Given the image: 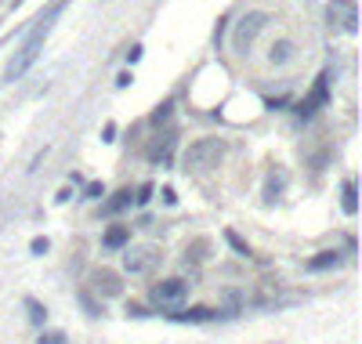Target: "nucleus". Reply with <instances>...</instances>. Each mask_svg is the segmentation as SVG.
<instances>
[{"label": "nucleus", "mask_w": 362, "mask_h": 344, "mask_svg": "<svg viewBox=\"0 0 362 344\" xmlns=\"http://www.w3.org/2000/svg\"><path fill=\"white\" fill-rule=\"evenodd\" d=\"M326 102H329V73H323V76H319L316 87H311V95H308L305 102H297V116L311 120V116H316Z\"/></svg>", "instance_id": "nucleus-7"}, {"label": "nucleus", "mask_w": 362, "mask_h": 344, "mask_svg": "<svg viewBox=\"0 0 362 344\" xmlns=\"http://www.w3.org/2000/svg\"><path fill=\"white\" fill-rule=\"evenodd\" d=\"M221 37H225V19L217 22V29H214V44H221Z\"/></svg>", "instance_id": "nucleus-26"}, {"label": "nucleus", "mask_w": 362, "mask_h": 344, "mask_svg": "<svg viewBox=\"0 0 362 344\" xmlns=\"http://www.w3.org/2000/svg\"><path fill=\"white\" fill-rule=\"evenodd\" d=\"M160 261H163V254L156 246H123V269H127L131 275H145Z\"/></svg>", "instance_id": "nucleus-6"}, {"label": "nucleus", "mask_w": 362, "mask_h": 344, "mask_svg": "<svg viewBox=\"0 0 362 344\" xmlns=\"http://www.w3.org/2000/svg\"><path fill=\"white\" fill-rule=\"evenodd\" d=\"M225 243L235 250V254H243V257H250V246H246V239L239 236V232H232V228H225Z\"/></svg>", "instance_id": "nucleus-18"}, {"label": "nucleus", "mask_w": 362, "mask_h": 344, "mask_svg": "<svg viewBox=\"0 0 362 344\" xmlns=\"http://www.w3.org/2000/svg\"><path fill=\"white\" fill-rule=\"evenodd\" d=\"M127 316H134V319H141V316H149V311H145V308H141L138 301H131V305H127Z\"/></svg>", "instance_id": "nucleus-25"}, {"label": "nucleus", "mask_w": 362, "mask_h": 344, "mask_svg": "<svg viewBox=\"0 0 362 344\" xmlns=\"http://www.w3.org/2000/svg\"><path fill=\"white\" fill-rule=\"evenodd\" d=\"M26 311H29V323H33V326H44L47 323V308L37 301V297H26Z\"/></svg>", "instance_id": "nucleus-17"}, {"label": "nucleus", "mask_w": 362, "mask_h": 344, "mask_svg": "<svg viewBox=\"0 0 362 344\" xmlns=\"http://www.w3.org/2000/svg\"><path fill=\"white\" fill-rule=\"evenodd\" d=\"M170 113H174V102H163V105H156V113L149 116V120H152V127H160V123H167V120H170Z\"/></svg>", "instance_id": "nucleus-19"}, {"label": "nucleus", "mask_w": 362, "mask_h": 344, "mask_svg": "<svg viewBox=\"0 0 362 344\" xmlns=\"http://www.w3.org/2000/svg\"><path fill=\"white\" fill-rule=\"evenodd\" d=\"M282 189H287V170H272L269 181H264V203H275Z\"/></svg>", "instance_id": "nucleus-16"}, {"label": "nucleus", "mask_w": 362, "mask_h": 344, "mask_svg": "<svg viewBox=\"0 0 362 344\" xmlns=\"http://www.w3.org/2000/svg\"><path fill=\"white\" fill-rule=\"evenodd\" d=\"M293 40H275L272 44V48H269V62H272V66H287V62L293 58Z\"/></svg>", "instance_id": "nucleus-15"}, {"label": "nucleus", "mask_w": 362, "mask_h": 344, "mask_svg": "<svg viewBox=\"0 0 362 344\" xmlns=\"http://www.w3.org/2000/svg\"><path fill=\"white\" fill-rule=\"evenodd\" d=\"M58 15V4L47 11V15H40L37 19V26H33V33L26 37V44L19 48V55H15L11 62H8V69H4V80H19V76L33 66L37 62V55H40V48H44V37H47V29H51V19Z\"/></svg>", "instance_id": "nucleus-1"}, {"label": "nucleus", "mask_w": 362, "mask_h": 344, "mask_svg": "<svg viewBox=\"0 0 362 344\" xmlns=\"http://www.w3.org/2000/svg\"><path fill=\"white\" fill-rule=\"evenodd\" d=\"M174 145H178L174 127H163L160 134L152 138V145L145 149V160L149 163H170V152H174Z\"/></svg>", "instance_id": "nucleus-8"}, {"label": "nucleus", "mask_w": 362, "mask_h": 344, "mask_svg": "<svg viewBox=\"0 0 362 344\" xmlns=\"http://www.w3.org/2000/svg\"><path fill=\"white\" fill-rule=\"evenodd\" d=\"M91 290L102 293V297H120L123 293V279L113 269H94L91 272Z\"/></svg>", "instance_id": "nucleus-9"}, {"label": "nucleus", "mask_w": 362, "mask_h": 344, "mask_svg": "<svg viewBox=\"0 0 362 344\" xmlns=\"http://www.w3.org/2000/svg\"><path fill=\"white\" fill-rule=\"evenodd\" d=\"M225 152H228L225 138H196V142L181 152V170H210L225 160Z\"/></svg>", "instance_id": "nucleus-2"}, {"label": "nucleus", "mask_w": 362, "mask_h": 344, "mask_svg": "<svg viewBox=\"0 0 362 344\" xmlns=\"http://www.w3.org/2000/svg\"><path fill=\"white\" fill-rule=\"evenodd\" d=\"M337 264H341V254H337V250H319L316 257L305 261V269H308V272H329V269H337Z\"/></svg>", "instance_id": "nucleus-13"}, {"label": "nucleus", "mask_w": 362, "mask_h": 344, "mask_svg": "<svg viewBox=\"0 0 362 344\" xmlns=\"http://www.w3.org/2000/svg\"><path fill=\"white\" fill-rule=\"evenodd\" d=\"M214 319H217V311L207 308V305H192L185 311H170V323H214Z\"/></svg>", "instance_id": "nucleus-10"}, {"label": "nucleus", "mask_w": 362, "mask_h": 344, "mask_svg": "<svg viewBox=\"0 0 362 344\" xmlns=\"http://www.w3.org/2000/svg\"><path fill=\"white\" fill-rule=\"evenodd\" d=\"M84 196H87V199H102V196H105V185H102V181H87V185H84Z\"/></svg>", "instance_id": "nucleus-21"}, {"label": "nucleus", "mask_w": 362, "mask_h": 344, "mask_svg": "<svg viewBox=\"0 0 362 344\" xmlns=\"http://www.w3.org/2000/svg\"><path fill=\"white\" fill-rule=\"evenodd\" d=\"M326 22L329 29H341V33H359V8L355 0H329L326 4Z\"/></svg>", "instance_id": "nucleus-5"}, {"label": "nucleus", "mask_w": 362, "mask_h": 344, "mask_svg": "<svg viewBox=\"0 0 362 344\" xmlns=\"http://www.w3.org/2000/svg\"><path fill=\"white\" fill-rule=\"evenodd\" d=\"M207 250H210V239H196L192 246L185 250V254L192 257V261H203V257H207ZM188 257H185V261H188Z\"/></svg>", "instance_id": "nucleus-20"}, {"label": "nucleus", "mask_w": 362, "mask_h": 344, "mask_svg": "<svg viewBox=\"0 0 362 344\" xmlns=\"http://www.w3.org/2000/svg\"><path fill=\"white\" fill-rule=\"evenodd\" d=\"M131 243V225H109L105 236H102V246L105 250H123Z\"/></svg>", "instance_id": "nucleus-12"}, {"label": "nucleus", "mask_w": 362, "mask_h": 344, "mask_svg": "<svg viewBox=\"0 0 362 344\" xmlns=\"http://www.w3.org/2000/svg\"><path fill=\"white\" fill-rule=\"evenodd\" d=\"M62 341H66V334H62V330H44L37 337V344H62Z\"/></svg>", "instance_id": "nucleus-22"}, {"label": "nucleus", "mask_w": 362, "mask_h": 344, "mask_svg": "<svg viewBox=\"0 0 362 344\" xmlns=\"http://www.w3.org/2000/svg\"><path fill=\"white\" fill-rule=\"evenodd\" d=\"M359 185H355V178H344V185H341V207H344V214L348 217H355L359 214Z\"/></svg>", "instance_id": "nucleus-14"}, {"label": "nucleus", "mask_w": 362, "mask_h": 344, "mask_svg": "<svg viewBox=\"0 0 362 344\" xmlns=\"http://www.w3.org/2000/svg\"><path fill=\"white\" fill-rule=\"evenodd\" d=\"M131 203H134V192H131V189H116L113 196L102 203V214H105V217H116V214H123V210H131Z\"/></svg>", "instance_id": "nucleus-11"}, {"label": "nucleus", "mask_w": 362, "mask_h": 344, "mask_svg": "<svg viewBox=\"0 0 362 344\" xmlns=\"http://www.w3.org/2000/svg\"><path fill=\"white\" fill-rule=\"evenodd\" d=\"M149 199H152V181L138 185V192H134V203H149Z\"/></svg>", "instance_id": "nucleus-23"}, {"label": "nucleus", "mask_w": 362, "mask_h": 344, "mask_svg": "<svg viewBox=\"0 0 362 344\" xmlns=\"http://www.w3.org/2000/svg\"><path fill=\"white\" fill-rule=\"evenodd\" d=\"M188 279H181V275H170V279H160V283H152V290H149V301H152V308H160V311H181V305L188 301Z\"/></svg>", "instance_id": "nucleus-3"}, {"label": "nucleus", "mask_w": 362, "mask_h": 344, "mask_svg": "<svg viewBox=\"0 0 362 344\" xmlns=\"http://www.w3.org/2000/svg\"><path fill=\"white\" fill-rule=\"evenodd\" d=\"M29 250H33V254H47V250H51V243H47L44 236H37L33 243H29Z\"/></svg>", "instance_id": "nucleus-24"}, {"label": "nucleus", "mask_w": 362, "mask_h": 344, "mask_svg": "<svg viewBox=\"0 0 362 344\" xmlns=\"http://www.w3.org/2000/svg\"><path fill=\"white\" fill-rule=\"evenodd\" d=\"M269 26V15L264 11H246L239 22H235V33H232V48L239 51V55H246V48L257 40V33Z\"/></svg>", "instance_id": "nucleus-4"}]
</instances>
